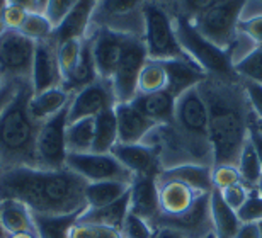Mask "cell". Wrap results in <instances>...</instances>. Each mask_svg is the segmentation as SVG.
Returning <instances> with one entry per match:
<instances>
[{"label":"cell","mask_w":262,"mask_h":238,"mask_svg":"<svg viewBox=\"0 0 262 238\" xmlns=\"http://www.w3.org/2000/svg\"><path fill=\"white\" fill-rule=\"evenodd\" d=\"M87 181L70 168L50 170L43 167L0 168V201L24 203L33 214L63 216L87 209Z\"/></svg>","instance_id":"6da1fadb"},{"label":"cell","mask_w":262,"mask_h":238,"mask_svg":"<svg viewBox=\"0 0 262 238\" xmlns=\"http://www.w3.org/2000/svg\"><path fill=\"white\" fill-rule=\"evenodd\" d=\"M208 105V129L211 145L213 165H238L249 126L242 100L222 78H206L199 85Z\"/></svg>","instance_id":"7a4b0ae2"},{"label":"cell","mask_w":262,"mask_h":238,"mask_svg":"<svg viewBox=\"0 0 262 238\" xmlns=\"http://www.w3.org/2000/svg\"><path fill=\"white\" fill-rule=\"evenodd\" d=\"M34 91L31 80L19 83V91L0 116V168L5 167H39L38 135L39 121L31 114L29 102Z\"/></svg>","instance_id":"3957f363"},{"label":"cell","mask_w":262,"mask_h":238,"mask_svg":"<svg viewBox=\"0 0 262 238\" xmlns=\"http://www.w3.org/2000/svg\"><path fill=\"white\" fill-rule=\"evenodd\" d=\"M174 29L177 34V39L186 51V55L191 58L201 70L206 73H211L216 78H232L235 75V68L232 63V51L223 50L206 39L199 31L192 26L191 19L186 15H177Z\"/></svg>","instance_id":"277c9868"},{"label":"cell","mask_w":262,"mask_h":238,"mask_svg":"<svg viewBox=\"0 0 262 238\" xmlns=\"http://www.w3.org/2000/svg\"><path fill=\"white\" fill-rule=\"evenodd\" d=\"M143 26H145V46L148 60L167 61V60H187L192 61L177 39L174 23L162 7L155 4H145L143 7Z\"/></svg>","instance_id":"5b68a950"},{"label":"cell","mask_w":262,"mask_h":238,"mask_svg":"<svg viewBox=\"0 0 262 238\" xmlns=\"http://www.w3.org/2000/svg\"><path fill=\"white\" fill-rule=\"evenodd\" d=\"M174 124L179 129L181 136L189 141L192 152L203 153L206 148L211 150L208 129V105L199 91V85L177 97Z\"/></svg>","instance_id":"8992f818"},{"label":"cell","mask_w":262,"mask_h":238,"mask_svg":"<svg viewBox=\"0 0 262 238\" xmlns=\"http://www.w3.org/2000/svg\"><path fill=\"white\" fill-rule=\"evenodd\" d=\"M245 2L247 0H220L206 12L191 19V23L206 39L223 50L232 51L237 39L238 17Z\"/></svg>","instance_id":"52a82bcc"},{"label":"cell","mask_w":262,"mask_h":238,"mask_svg":"<svg viewBox=\"0 0 262 238\" xmlns=\"http://www.w3.org/2000/svg\"><path fill=\"white\" fill-rule=\"evenodd\" d=\"M148 61L146 46L136 34H126L123 53L113 77V89L116 102H131L138 94V77L141 68Z\"/></svg>","instance_id":"ba28073f"},{"label":"cell","mask_w":262,"mask_h":238,"mask_svg":"<svg viewBox=\"0 0 262 238\" xmlns=\"http://www.w3.org/2000/svg\"><path fill=\"white\" fill-rule=\"evenodd\" d=\"M36 41L20 31L5 29L0 34V73L12 80H31Z\"/></svg>","instance_id":"9c48e42d"},{"label":"cell","mask_w":262,"mask_h":238,"mask_svg":"<svg viewBox=\"0 0 262 238\" xmlns=\"http://www.w3.org/2000/svg\"><path fill=\"white\" fill-rule=\"evenodd\" d=\"M65 167L78 174L87 182L118 181L131 184L135 179L133 174L126 167H123L111 153H68Z\"/></svg>","instance_id":"30bf717a"},{"label":"cell","mask_w":262,"mask_h":238,"mask_svg":"<svg viewBox=\"0 0 262 238\" xmlns=\"http://www.w3.org/2000/svg\"><path fill=\"white\" fill-rule=\"evenodd\" d=\"M68 107L61 109L58 114L43 121L38 135V165L50 170L65 168L67 162V126Z\"/></svg>","instance_id":"8fae6325"},{"label":"cell","mask_w":262,"mask_h":238,"mask_svg":"<svg viewBox=\"0 0 262 238\" xmlns=\"http://www.w3.org/2000/svg\"><path fill=\"white\" fill-rule=\"evenodd\" d=\"M159 228H172L184 238H204L209 233H214L211 220V192L199 194L192 208L184 214L176 218L159 216L157 223Z\"/></svg>","instance_id":"7c38bea8"},{"label":"cell","mask_w":262,"mask_h":238,"mask_svg":"<svg viewBox=\"0 0 262 238\" xmlns=\"http://www.w3.org/2000/svg\"><path fill=\"white\" fill-rule=\"evenodd\" d=\"M116 104V95H114L111 80L99 78L91 85L78 91L75 97L70 100L68 123H75V121L85 118H96L104 111L113 109Z\"/></svg>","instance_id":"4fadbf2b"},{"label":"cell","mask_w":262,"mask_h":238,"mask_svg":"<svg viewBox=\"0 0 262 238\" xmlns=\"http://www.w3.org/2000/svg\"><path fill=\"white\" fill-rule=\"evenodd\" d=\"M31 83H33L34 94L63 85V75H61L58 58H56V46L50 39L36 43Z\"/></svg>","instance_id":"5bb4252c"},{"label":"cell","mask_w":262,"mask_h":238,"mask_svg":"<svg viewBox=\"0 0 262 238\" xmlns=\"http://www.w3.org/2000/svg\"><path fill=\"white\" fill-rule=\"evenodd\" d=\"M124 39H126V34L118 33V31H113L109 28L99 29L96 38L92 39V55L99 78L113 80L123 53Z\"/></svg>","instance_id":"9a60e30c"},{"label":"cell","mask_w":262,"mask_h":238,"mask_svg":"<svg viewBox=\"0 0 262 238\" xmlns=\"http://www.w3.org/2000/svg\"><path fill=\"white\" fill-rule=\"evenodd\" d=\"M129 213H133L150 225H155L160 216L159 182L155 176L135 177L129 186Z\"/></svg>","instance_id":"2e32d148"},{"label":"cell","mask_w":262,"mask_h":238,"mask_svg":"<svg viewBox=\"0 0 262 238\" xmlns=\"http://www.w3.org/2000/svg\"><path fill=\"white\" fill-rule=\"evenodd\" d=\"M111 155H114L119 160L123 167L133 174L135 177L140 176H155L159 177V155L157 150L151 146L141 145H123V143H116L111 150Z\"/></svg>","instance_id":"e0dca14e"},{"label":"cell","mask_w":262,"mask_h":238,"mask_svg":"<svg viewBox=\"0 0 262 238\" xmlns=\"http://www.w3.org/2000/svg\"><path fill=\"white\" fill-rule=\"evenodd\" d=\"M114 114L118 121V143L123 145H136L157 126L131 102H118Z\"/></svg>","instance_id":"ac0fdd59"},{"label":"cell","mask_w":262,"mask_h":238,"mask_svg":"<svg viewBox=\"0 0 262 238\" xmlns=\"http://www.w3.org/2000/svg\"><path fill=\"white\" fill-rule=\"evenodd\" d=\"M99 0H78L58 28L53 29L50 41L55 46H60L68 39H83L89 24L92 23V14Z\"/></svg>","instance_id":"d6986e66"},{"label":"cell","mask_w":262,"mask_h":238,"mask_svg":"<svg viewBox=\"0 0 262 238\" xmlns=\"http://www.w3.org/2000/svg\"><path fill=\"white\" fill-rule=\"evenodd\" d=\"M213 167L203 165V163H181L170 168H165L159 174L157 182H181L186 184L198 194H208L213 190L211 179Z\"/></svg>","instance_id":"ffe728a7"},{"label":"cell","mask_w":262,"mask_h":238,"mask_svg":"<svg viewBox=\"0 0 262 238\" xmlns=\"http://www.w3.org/2000/svg\"><path fill=\"white\" fill-rule=\"evenodd\" d=\"M162 65L167 72V92H170L176 99L191 89L201 85L208 78L206 73L194 61L167 60L162 61Z\"/></svg>","instance_id":"44dd1931"},{"label":"cell","mask_w":262,"mask_h":238,"mask_svg":"<svg viewBox=\"0 0 262 238\" xmlns=\"http://www.w3.org/2000/svg\"><path fill=\"white\" fill-rule=\"evenodd\" d=\"M145 0H99L92 14V23L119 33V23H126L131 15L143 14Z\"/></svg>","instance_id":"7402d4cb"},{"label":"cell","mask_w":262,"mask_h":238,"mask_svg":"<svg viewBox=\"0 0 262 238\" xmlns=\"http://www.w3.org/2000/svg\"><path fill=\"white\" fill-rule=\"evenodd\" d=\"M176 100L170 92L160 91L154 94H136L131 104L157 126H172L176 119Z\"/></svg>","instance_id":"603a6c76"},{"label":"cell","mask_w":262,"mask_h":238,"mask_svg":"<svg viewBox=\"0 0 262 238\" xmlns=\"http://www.w3.org/2000/svg\"><path fill=\"white\" fill-rule=\"evenodd\" d=\"M191 187L181 182H159V203H160V216L176 218L189 211L198 198Z\"/></svg>","instance_id":"cb8c5ba5"},{"label":"cell","mask_w":262,"mask_h":238,"mask_svg":"<svg viewBox=\"0 0 262 238\" xmlns=\"http://www.w3.org/2000/svg\"><path fill=\"white\" fill-rule=\"evenodd\" d=\"M129 213V190L123 198L102 208H87L78 216L77 223L92 226H109V228L123 230L124 220Z\"/></svg>","instance_id":"d4e9b609"},{"label":"cell","mask_w":262,"mask_h":238,"mask_svg":"<svg viewBox=\"0 0 262 238\" xmlns=\"http://www.w3.org/2000/svg\"><path fill=\"white\" fill-rule=\"evenodd\" d=\"M0 225L5 235L36 231L34 214L24 203L15 199L0 201Z\"/></svg>","instance_id":"484cf974"},{"label":"cell","mask_w":262,"mask_h":238,"mask_svg":"<svg viewBox=\"0 0 262 238\" xmlns=\"http://www.w3.org/2000/svg\"><path fill=\"white\" fill-rule=\"evenodd\" d=\"M96 80H99V75H97L96 61H94V55H92V39H87L82 43L80 60H78L77 67L73 68V72L63 80L61 89L67 91L68 94L73 91L78 92Z\"/></svg>","instance_id":"4316f807"},{"label":"cell","mask_w":262,"mask_h":238,"mask_svg":"<svg viewBox=\"0 0 262 238\" xmlns=\"http://www.w3.org/2000/svg\"><path fill=\"white\" fill-rule=\"evenodd\" d=\"M211 220L214 235L218 238H233L242 225L237 216V211L225 203L222 192L216 187H213L211 190Z\"/></svg>","instance_id":"83f0119b"},{"label":"cell","mask_w":262,"mask_h":238,"mask_svg":"<svg viewBox=\"0 0 262 238\" xmlns=\"http://www.w3.org/2000/svg\"><path fill=\"white\" fill-rule=\"evenodd\" d=\"M68 104H70V94L61 87H56L41 94H34L29 102V109L33 118L43 123V121L50 119L51 116L58 114Z\"/></svg>","instance_id":"f1b7e54d"},{"label":"cell","mask_w":262,"mask_h":238,"mask_svg":"<svg viewBox=\"0 0 262 238\" xmlns=\"http://www.w3.org/2000/svg\"><path fill=\"white\" fill-rule=\"evenodd\" d=\"M118 143V121L114 107L97 114L94 118V153H111L113 146Z\"/></svg>","instance_id":"f546056e"},{"label":"cell","mask_w":262,"mask_h":238,"mask_svg":"<svg viewBox=\"0 0 262 238\" xmlns=\"http://www.w3.org/2000/svg\"><path fill=\"white\" fill-rule=\"evenodd\" d=\"M131 184L118 181H104V182H89L85 189L87 208H102L123 198L129 190Z\"/></svg>","instance_id":"4dcf8cb0"},{"label":"cell","mask_w":262,"mask_h":238,"mask_svg":"<svg viewBox=\"0 0 262 238\" xmlns=\"http://www.w3.org/2000/svg\"><path fill=\"white\" fill-rule=\"evenodd\" d=\"M75 214H63V216H41L34 214L36 233L39 238H68L72 226L77 223L78 216Z\"/></svg>","instance_id":"1f68e13d"},{"label":"cell","mask_w":262,"mask_h":238,"mask_svg":"<svg viewBox=\"0 0 262 238\" xmlns=\"http://www.w3.org/2000/svg\"><path fill=\"white\" fill-rule=\"evenodd\" d=\"M94 143V118L78 119L67 126V150L68 153L92 152Z\"/></svg>","instance_id":"d6a6232c"},{"label":"cell","mask_w":262,"mask_h":238,"mask_svg":"<svg viewBox=\"0 0 262 238\" xmlns=\"http://www.w3.org/2000/svg\"><path fill=\"white\" fill-rule=\"evenodd\" d=\"M167 91V72L162 61L148 60L138 77V94H154Z\"/></svg>","instance_id":"836d02e7"},{"label":"cell","mask_w":262,"mask_h":238,"mask_svg":"<svg viewBox=\"0 0 262 238\" xmlns=\"http://www.w3.org/2000/svg\"><path fill=\"white\" fill-rule=\"evenodd\" d=\"M237 168L245 186H249L250 189L257 187L259 181L262 179V165L257 157V152H255V148L252 143H250V140H247V143H245L242 155L238 158Z\"/></svg>","instance_id":"e575fe53"},{"label":"cell","mask_w":262,"mask_h":238,"mask_svg":"<svg viewBox=\"0 0 262 238\" xmlns=\"http://www.w3.org/2000/svg\"><path fill=\"white\" fill-rule=\"evenodd\" d=\"M19 31L26 38L38 43V41L50 39L51 33H53V26H51L45 12H29L26 15V20L23 23V26H20Z\"/></svg>","instance_id":"d590c367"},{"label":"cell","mask_w":262,"mask_h":238,"mask_svg":"<svg viewBox=\"0 0 262 238\" xmlns=\"http://www.w3.org/2000/svg\"><path fill=\"white\" fill-rule=\"evenodd\" d=\"M82 43L83 39H68L60 46H56V58H58V65L61 75H63V80L73 72V68L77 67L78 60H80Z\"/></svg>","instance_id":"8d00e7d4"},{"label":"cell","mask_w":262,"mask_h":238,"mask_svg":"<svg viewBox=\"0 0 262 238\" xmlns=\"http://www.w3.org/2000/svg\"><path fill=\"white\" fill-rule=\"evenodd\" d=\"M233 68L235 73H240L247 80L257 82L262 85V46L259 45L247 56L242 58L238 63H235Z\"/></svg>","instance_id":"74e56055"},{"label":"cell","mask_w":262,"mask_h":238,"mask_svg":"<svg viewBox=\"0 0 262 238\" xmlns=\"http://www.w3.org/2000/svg\"><path fill=\"white\" fill-rule=\"evenodd\" d=\"M240 223H262V194L257 187L250 189L245 203L237 211Z\"/></svg>","instance_id":"f35d334b"},{"label":"cell","mask_w":262,"mask_h":238,"mask_svg":"<svg viewBox=\"0 0 262 238\" xmlns=\"http://www.w3.org/2000/svg\"><path fill=\"white\" fill-rule=\"evenodd\" d=\"M121 231L124 238H154L157 230L151 228V225L143 218H140V216L133 213H128Z\"/></svg>","instance_id":"ab89813d"},{"label":"cell","mask_w":262,"mask_h":238,"mask_svg":"<svg viewBox=\"0 0 262 238\" xmlns=\"http://www.w3.org/2000/svg\"><path fill=\"white\" fill-rule=\"evenodd\" d=\"M211 179H213V187H216L220 190L233 186V184L242 182V177H240L237 165H213Z\"/></svg>","instance_id":"60d3db41"},{"label":"cell","mask_w":262,"mask_h":238,"mask_svg":"<svg viewBox=\"0 0 262 238\" xmlns=\"http://www.w3.org/2000/svg\"><path fill=\"white\" fill-rule=\"evenodd\" d=\"M78 0H48L45 7V15L48 17L51 26L58 28V26L63 23V19L68 15V12L75 7Z\"/></svg>","instance_id":"b9f144b4"},{"label":"cell","mask_w":262,"mask_h":238,"mask_svg":"<svg viewBox=\"0 0 262 238\" xmlns=\"http://www.w3.org/2000/svg\"><path fill=\"white\" fill-rule=\"evenodd\" d=\"M249 190H250L249 186H245L244 182H238V184H233V186H230L227 189L220 190V192H222L223 201L230 206V208L238 211V208L245 203V199H247Z\"/></svg>","instance_id":"7bdbcfd3"},{"label":"cell","mask_w":262,"mask_h":238,"mask_svg":"<svg viewBox=\"0 0 262 238\" xmlns=\"http://www.w3.org/2000/svg\"><path fill=\"white\" fill-rule=\"evenodd\" d=\"M220 0H181V7H182V15L189 19H194L198 15H201L203 12H206L216 5Z\"/></svg>","instance_id":"ee69618b"},{"label":"cell","mask_w":262,"mask_h":238,"mask_svg":"<svg viewBox=\"0 0 262 238\" xmlns=\"http://www.w3.org/2000/svg\"><path fill=\"white\" fill-rule=\"evenodd\" d=\"M29 12H26L24 9L20 7H15V5H9L5 7L4 10V24H5V29H15L19 31L20 26L26 20V15Z\"/></svg>","instance_id":"f6af8a7d"},{"label":"cell","mask_w":262,"mask_h":238,"mask_svg":"<svg viewBox=\"0 0 262 238\" xmlns=\"http://www.w3.org/2000/svg\"><path fill=\"white\" fill-rule=\"evenodd\" d=\"M245 92H247L249 102L252 105L254 113L259 116V121H262V85L257 82L245 80Z\"/></svg>","instance_id":"bcb514c9"},{"label":"cell","mask_w":262,"mask_h":238,"mask_svg":"<svg viewBox=\"0 0 262 238\" xmlns=\"http://www.w3.org/2000/svg\"><path fill=\"white\" fill-rule=\"evenodd\" d=\"M238 31H242L249 38H252L255 43L262 45V15H257V17L249 20H240Z\"/></svg>","instance_id":"7dc6e473"},{"label":"cell","mask_w":262,"mask_h":238,"mask_svg":"<svg viewBox=\"0 0 262 238\" xmlns=\"http://www.w3.org/2000/svg\"><path fill=\"white\" fill-rule=\"evenodd\" d=\"M23 80H12V78H5L4 85L0 87V116H2L4 109L12 102L15 94L19 91V83Z\"/></svg>","instance_id":"c3c4849f"},{"label":"cell","mask_w":262,"mask_h":238,"mask_svg":"<svg viewBox=\"0 0 262 238\" xmlns=\"http://www.w3.org/2000/svg\"><path fill=\"white\" fill-rule=\"evenodd\" d=\"M233 238H262V223H242Z\"/></svg>","instance_id":"681fc988"},{"label":"cell","mask_w":262,"mask_h":238,"mask_svg":"<svg viewBox=\"0 0 262 238\" xmlns=\"http://www.w3.org/2000/svg\"><path fill=\"white\" fill-rule=\"evenodd\" d=\"M68 238H96V230H94L92 225L75 223L72 226Z\"/></svg>","instance_id":"f907efd6"},{"label":"cell","mask_w":262,"mask_h":238,"mask_svg":"<svg viewBox=\"0 0 262 238\" xmlns=\"http://www.w3.org/2000/svg\"><path fill=\"white\" fill-rule=\"evenodd\" d=\"M249 140L254 145L255 152H257V157H259L260 165H262V131L257 128V124L255 123H252L249 126Z\"/></svg>","instance_id":"816d5d0a"},{"label":"cell","mask_w":262,"mask_h":238,"mask_svg":"<svg viewBox=\"0 0 262 238\" xmlns=\"http://www.w3.org/2000/svg\"><path fill=\"white\" fill-rule=\"evenodd\" d=\"M7 4L24 9L26 12H43L39 0H7Z\"/></svg>","instance_id":"f5cc1de1"},{"label":"cell","mask_w":262,"mask_h":238,"mask_svg":"<svg viewBox=\"0 0 262 238\" xmlns=\"http://www.w3.org/2000/svg\"><path fill=\"white\" fill-rule=\"evenodd\" d=\"M94 230H96V238H124L121 230L109 226H94Z\"/></svg>","instance_id":"db71d44e"},{"label":"cell","mask_w":262,"mask_h":238,"mask_svg":"<svg viewBox=\"0 0 262 238\" xmlns=\"http://www.w3.org/2000/svg\"><path fill=\"white\" fill-rule=\"evenodd\" d=\"M155 238H184V236L172 228H159L155 233Z\"/></svg>","instance_id":"11a10c76"},{"label":"cell","mask_w":262,"mask_h":238,"mask_svg":"<svg viewBox=\"0 0 262 238\" xmlns=\"http://www.w3.org/2000/svg\"><path fill=\"white\" fill-rule=\"evenodd\" d=\"M7 7V0H0V34L5 31V24H4V10Z\"/></svg>","instance_id":"9f6ffc18"},{"label":"cell","mask_w":262,"mask_h":238,"mask_svg":"<svg viewBox=\"0 0 262 238\" xmlns=\"http://www.w3.org/2000/svg\"><path fill=\"white\" fill-rule=\"evenodd\" d=\"M39 4H41V7H43V12H45V7H46V4H48V0H39Z\"/></svg>","instance_id":"6f0895ef"},{"label":"cell","mask_w":262,"mask_h":238,"mask_svg":"<svg viewBox=\"0 0 262 238\" xmlns=\"http://www.w3.org/2000/svg\"><path fill=\"white\" fill-rule=\"evenodd\" d=\"M0 238H7V235H5L4 230H2V225H0Z\"/></svg>","instance_id":"680465c9"},{"label":"cell","mask_w":262,"mask_h":238,"mask_svg":"<svg viewBox=\"0 0 262 238\" xmlns=\"http://www.w3.org/2000/svg\"><path fill=\"white\" fill-rule=\"evenodd\" d=\"M4 82H5V78H4V75H2V73H0V87L4 85Z\"/></svg>","instance_id":"91938a15"},{"label":"cell","mask_w":262,"mask_h":238,"mask_svg":"<svg viewBox=\"0 0 262 238\" xmlns=\"http://www.w3.org/2000/svg\"><path fill=\"white\" fill-rule=\"evenodd\" d=\"M257 189H259V192L262 194V179H260V181H259V184H257Z\"/></svg>","instance_id":"94428289"},{"label":"cell","mask_w":262,"mask_h":238,"mask_svg":"<svg viewBox=\"0 0 262 238\" xmlns=\"http://www.w3.org/2000/svg\"><path fill=\"white\" fill-rule=\"evenodd\" d=\"M204 238H218L216 235H214V233H209L208 236H204Z\"/></svg>","instance_id":"6125c7cd"},{"label":"cell","mask_w":262,"mask_h":238,"mask_svg":"<svg viewBox=\"0 0 262 238\" xmlns=\"http://www.w3.org/2000/svg\"><path fill=\"white\" fill-rule=\"evenodd\" d=\"M155 233H157V231H155ZM154 238H155V236H154Z\"/></svg>","instance_id":"be15d7a7"},{"label":"cell","mask_w":262,"mask_h":238,"mask_svg":"<svg viewBox=\"0 0 262 238\" xmlns=\"http://www.w3.org/2000/svg\"><path fill=\"white\" fill-rule=\"evenodd\" d=\"M260 46H262V45H260Z\"/></svg>","instance_id":"e7e4bbea"}]
</instances>
